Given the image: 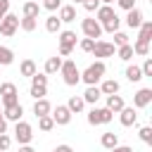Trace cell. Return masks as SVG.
Segmentation results:
<instances>
[{"label":"cell","instance_id":"cell-1","mask_svg":"<svg viewBox=\"0 0 152 152\" xmlns=\"http://www.w3.org/2000/svg\"><path fill=\"white\" fill-rule=\"evenodd\" d=\"M104 71H107L104 62H102V59H97V62H93L86 71H81V81H83V83H88V86H97V83L102 81Z\"/></svg>","mask_w":152,"mask_h":152},{"label":"cell","instance_id":"cell-2","mask_svg":"<svg viewBox=\"0 0 152 152\" xmlns=\"http://www.w3.org/2000/svg\"><path fill=\"white\" fill-rule=\"evenodd\" d=\"M59 74H62V78H64V83H66V86H78V81H81V71H78V66H76L71 59L62 62Z\"/></svg>","mask_w":152,"mask_h":152},{"label":"cell","instance_id":"cell-3","mask_svg":"<svg viewBox=\"0 0 152 152\" xmlns=\"http://www.w3.org/2000/svg\"><path fill=\"white\" fill-rule=\"evenodd\" d=\"M45 93H48V74H33L31 76V97L33 100H40V97H45Z\"/></svg>","mask_w":152,"mask_h":152},{"label":"cell","instance_id":"cell-4","mask_svg":"<svg viewBox=\"0 0 152 152\" xmlns=\"http://www.w3.org/2000/svg\"><path fill=\"white\" fill-rule=\"evenodd\" d=\"M14 138H17V142L19 145H28L31 140H33V128H31V124H26V121H14Z\"/></svg>","mask_w":152,"mask_h":152},{"label":"cell","instance_id":"cell-5","mask_svg":"<svg viewBox=\"0 0 152 152\" xmlns=\"http://www.w3.org/2000/svg\"><path fill=\"white\" fill-rule=\"evenodd\" d=\"M112 116H114V112H109L107 107H93L90 112H88V124L90 126H100V124H109L112 121Z\"/></svg>","mask_w":152,"mask_h":152},{"label":"cell","instance_id":"cell-6","mask_svg":"<svg viewBox=\"0 0 152 152\" xmlns=\"http://www.w3.org/2000/svg\"><path fill=\"white\" fill-rule=\"evenodd\" d=\"M74 45H76V33L74 31H59V55L62 57L71 55Z\"/></svg>","mask_w":152,"mask_h":152},{"label":"cell","instance_id":"cell-7","mask_svg":"<svg viewBox=\"0 0 152 152\" xmlns=\"http://www.w3.org/2000/svg\"><path fill=\"white\" fill-rule=\"evenodd\" d=\"M17 28H19V17L7 12V14L2 17V21H0V33L10 38V36H14V33H17Z\"/></svg>","mask_w":152,"mask_h":152},{"label":"cell","instance_id":"cell-8","mask_svg":"<svg viewBox=\"0 0 152 152\" xmlns=\"http://www.w3.org/2000/svg\"><path fill=\"white\" fill-rule=\"evenodd\" d=\"M0 97H2V107L19 102V97H17V86H14V83H0Z\"/></svg>","mask_w":152,"mask_h":152},{"label":"cell","instance_id":"cell-9","mask_svg":"<svg viewBox=\"0 0 152 152\" xmlns=\"http://www.w3.org/2000/svg\"><path fill=\"white\" fill-rule=\"evenodd\" d=\"M81 28H83V33H86V38H100L102 36V26H100V21L97 19H83L81 21Z\"/></svg>","mask_w":152,"mask_h":152},{"label":"cell","instance_id":"cell-10","mask_svg":"<svg viewBox=\"0 0 152 152\" xmlns=\"http://www.w3.org/2000/svg\"><path fill=\"white\" fill-rule=\"evenodd\" d=\"M50 116H52L55 126H66V124L71 121V112H69V107H66V104H57V109H55Z\"/></svg>","mask_w":152,"mask_h":152},{"label":"cell","instance_id":"cell-11","mask_svg":"<svg viewBox=\"0 0 152 152\" xmlns=\"http://www.w3.org/2000/svg\"><path fill=\"white\" fill-rule=\"evenodd\" d=\"M116 52V48L112 45V43H107V40H95V45H93V55L95 57H112Z\"/></svg>","mask_w":152,"mask_h":152},{"label":"cell","instance_id":"cell-12","mask_svg":"<svg viewBox=\"0 0 152 152\" xmlns=\"http://www.w3.org/2000/svg\"><path fill=\"white\" fill-rule=\"evenodd\" d=\"M150 102H152V90H150V88H140V90L133 95V104H135L138 109L147 107Z\"/></svg>","mask_w":152,"mask_h":152},{"label":"cell","instance_id":"cell-13","mask_svg":"<svg viewBox=\"0 0 152 152\" xmlns=\"http://www.w3.org/2000/svg\"><path fill=\"white\" fill-rule=\"evenodd\" d=\"M21 114H24V107H21L19 102H14V104H7V107L2 109V116H5V121H19V119H21Z\"/></svg>","mask_w":152,"mask_h":152},{"label":"cell","instance_id":"cell-14","mask_svg":"<svg viewBox=\"0 0 152 152\" xmlns=\"http://www.w3.org/2000/svg\"><path fill=\"white\" fill-rule=\"evenodd\" d=\"M119 114V121H121V126H133L135 121H138V114H135V109L133 107H124L121 112H116Z\"/></svg>","mask_w":152,"mask_h":152},{"label":"cell","instance_id":"cell-15","mask_svg":"<svg viewBox=\"0 0 152 152\" xmlns=\"http://www.w3.org/2000/svg\"><path fill=\"white\" fill-rule=\"evenodd\" d=\"M116 12H114V7L112 5H100L97 10H95V17H97V21H100V26L107 21V19H112Z\"/></svg>","mask_w":152,"mask_h":152},{"label":"cell","instance_id":"cell-16","mask_svg":"<svg viewBox=\"0 0 152 152\" xmlns=\"http://www.w3.org/2000/svg\"><path fill=\"white\" fill-rule=\"evenodd\" d=\"M124 107H126V104H124V97H121L119 93L107 95V109H109V112H114V114H116V112H121Z\"/></svg>","mask_w":152,"mask_h":152},{"label":"cell","instance_id":"cell-17","mask_svg":"<svg viewBox=\"0 0 152 152\" xmlns=\"http://www.w3.org/2000/svg\"><path fill=\"white\" fill-rule=\"evenodd\" d=\"M50 112H52V104H50L45 97H40V100L33 102V114H36V119H38V116H45V114H50Z\"/></svg>","mask_w":152,"mask_h":152},{"label":"cell","instance_id":"cell-18","mask_svg":"<svg viewBox=\"0 0 152 152\" xmlns=\"http://www.w3.org/2000/svg\"><path fill=\"white\" fill-rule=\"evenodd\" d=\"M126 24H128L131 28H138V26L142 24V12H140L138 7L128 10V14H126Z\"/></svg>","mask_w":152,"mask_h":152},{"label":"cell","instance_id":"cell-19","mask_svg":"<svg viewBox=\"0 0 152 152\" xmlns=\"http://www.w3.org/2000/svg\"><path fill=\"white\" fill-rule=\"evenodd\" d=\"M59 21H76V7L74 5H62L59 7Z\"/></svg>","mask_w":152,"mask_h":152},{"label":"cell","instance_id":"cell-20","mask_svg":"<svg viewBox=\"0 0 152 152\" xmlns=\"http://www.w3.org/2000/svg\"><path fill=\"white\" fill-rule=\"evenodd\" d=\"M119 81H114V78H107V81H102V86H100V93L102 95H114V93H119Z\"/></svg>","mask_w":152,"mask_h":152},{"label":"cell","instance_id":"cell-21","mask_svg":"<svg viewBox=\"0 0 152 152\" xmlns=\"http://www.w3.org/2000/svg\"><path fill=\"white\" fill-rule=\"evenodd\" d=\"M100 142H102V147H104V150H112V147H116V145H119V135H116V133H112V131H107V133H102Z\"/></svg>","mask_w":152,"mask_h":152},{"label":"cell","instance_id":"cell-22","mask_svg":"<svg viewBox=\"0 0 152 152\" xmlns=\"http://www.w3.org/2000/svg\"><path fill=\"white\" fill-rule=\"evenodd\" d=\"M45 31H50V33H59V31H62V21H59L57 14H50V17L45 19Z\"/></svg>","mask_w":152,"mask_h":152},{"label":"cell","instance_id":"cell-23","mask_svg":"<svg viewBox=\"0 0 152 152\" xmlns=\"http://www.w3.org/2000/svg\"><path fill=\"white\" fill-rule=\"evenodd\" d=\"M138 28H140V33H138V40H142V43H150V40H152V21H142Z\"/></svg>","mask_w":152,"mask_h":152},{"label":"cell","instance_id":"cell-24","mask_svg":"<svg viewBox=\"0 0 152 152\" xmlns=\"http://www.w3.org/2000/svg\"><path fill=\"white\" fill-rule=\"evenodd\" d=\"M62 57H48L45 59V74H57L59 71V66H62Z\"/></svg>","mask_w":152,"mask_h":152},{"label":"cell","instance_id":"cell-25","mask_svg":"<svg viewBox=\"0 0 152 152\" xmlns=\"http://www.w3.org/2000/svg\"><path fill=\"white\" fill-rule=\"evenodd\" d=\"M126 78H128L131 83H138V81L145 78V76H142V69H140V66L131 64V66H126Z\"/></svg>","mask_w":152,"mask_h":152},{"label":"cell","instance_id":"cell-26","mask_svg":"<svg viewBox=\"0 0 152 152\" xmlns=\"http://www.w3.org/2000/svg\"><path fill=\"white\" fill-rule=\"evenodd\" d=\"M100 95H102V93H100V88H97V86H88V90L83 93V102L95 104V102L100 100Z\"/></svg>","mask_w":152,"mask_h":152},{"label":"cell","instance_id":"cell-27","mask_svg":"<svg viewBox=\"0 0 152 152\" xmlns=\"http://www.w3.org/2000/svg\"><path fill=\"white\" fill-rule=\"evenodd\" d=\"M21 12H24V17H36L38 19V12H40V5L38 2H24V7H21Z\"/></svg>","mask_w":152,"mask_h":152},{"label":"cell","instance_id":"cell-28","mask_svg":"<svg viewBox=\"0 0 152 152\" xmlns=\"http://www.w3.org/2000/svg\"><path fill=\"white\" fill-rule=\"evenodd\" d=\"M116 55H119V59H124V62H131V59H133V45H131V43H126V45H119Z\"/></svg>","mask_w":152,"mask_h":152},{"label":"cell","instance_id":"cell-29","mask_svg":"<svg viewBox=\"0 0 152 152\" xmlns=\"http://www.w3.org/2000/svg\"><path fill=\"white\" fill-rule=\"evenodd\" d=\"M19 71H21V76H28V78H31L38 69H36V62H33V59H24L21 66H19Z\"/></svg>","mask_w":152,"mask_h":152},{"label":"cell","instance_id":"cell-30","mask_svg":"<svg viewBox=\"0 0 152 152\" xmlns=\"http://www.w3.org/2000/svg\"><path fill=\"white\" fill-rule=\"evenodd\" d=\"M66 107H69V112H71V114H78V112L86 107V102H83V97H76V95H74V97H69Z\"/></svg>","mask_w":152,"mask_h":152},{"label":"cell","instance_id":"cell-31","mask_svg":"<svg viewBox=\"0 0 152 152\" xmlns=\"http://www.w3.org/2000/svg\"><path fill=\"white\" fill-rule=\"evenodd\" d=\"M38 128H40L43 133H50V131L55 128V121H52V116H50V114H45V116H38Z\"/></svg>","mask_w":152,"mask_h":152},{"label":"cell","instance_id":"cell-32","mask_svg":"<svg viewBox=\"0 0 152 152\" xmlns=\"http://www.w3.org/2000/svg\"><path fill=\"white\" fill-rule=\"evenodd\" d=\"M12 62H14V52H12L10 48L0 45V66H7V64H12Z\"/></svg>","mask_w":152,"mask_h":152},{"label":"cell","instance_id":"cell-33","mask_svg":"<svg viewBox=\"0 0 152 152\" xmlns=\"http://www.w3.org/2000/svg\"><path fill=\"white\" fill-rule=\"evenodd\" d=\"M19 26H21L26 33H31V31H36L38 21H36V17H24V19H19Z\"/></svg>","mask_w":152,"mask_h":152},{"label":"cell","instance_id":"cell-34","mask_svg":"<svg viewBox=\"0 0 152 152\" xmlns=\"http://www.w3.org/2000/svg\"><path fill=\"white\" fill-rule=\"evenodd\" d=\"M119 24H121V19L114 14L112 19H107V21L102 24V31H107V33H114V31H119Z\"/></svg>","mask_w":152,"mask_h":152},{"label":"cell","instance_id":"cell-35","mask_svg":"<svg viewBox=\"0 0 152 152\" xmlns=\"http://www.w3.org/2000/svg\"><path fill=\"white\" fill-rule=\"evenodd\" d=\"M133 55H140V57H147V55H150V43H142V40H135V43H133Z\"/></svg>","mask_w":152,"mask_h":152},{"label":"cell","instance_id":"cell-36","mask_svg":"<svg viewBox=\"0 0 152 152\" xmlns=\"http://www.w3.org/2000/svg\"><path fill=\"white\" fill-rule=\"evenodd\" d=\"M138 135H140V140H142V142L152 145V128H150V126H142V128L138 131Z\"/></svg>","mask_w":152,"mask_h":152},{"label":"cell","instance_id":"cell-37","mask_svg":"<svg viewBox=\"0 0 152 152\" xmlns=\"http://www.w3.org/2000/svg\"><path fill=\"white\" fill-rule=\"evenodd\" d=\"M126 43H128V36L121 33V31H114V43H112V45L119 48V45H126Z\"/></svg>","mask_w":152,"mask_h":152},{"label":"cell","instance_id":"cell-38","mask_svg":"<svg viewBox=\"0 0 152 152\" xmlns=\"http://www.w3.org/2000/svg\"><path fill=\"white\" fill-rule=\"evenodd\" d=\"M43 7H45V10H50V12H55V10H59V7H62V0H43Z\"/></svg>","mask_w":152,"mask_h":152},{"label":"cell","instance_id":"cell-39","mask_svg":"<svg viewBox=\"0 0 152 152\" xmlns=\"http://www.w3.org/2000/svg\"><path fill=\"white\" fill-rule=\"evenodd\" d=\"M78 45H81V50H83V52H93V45H95V40H93V38H83Z\"/></svg>","mask_w":152,"mask_h":152},{"label":"cell","instance_id":"cell-40","mask_svg":"<svg viewBox=\"0 0 152 152\" xmlns=\"http://www.w3.org/2000/svg\"><path fill=\"white\" fill-rule=\"evenodd\" d=\"M81 5L86 7V12H95V10L100 7V0H83Z\"/></svg>","mask_w":152,"mask_h":152},{"label":"cell","instance_id":"cell-41","mask_svg":"<svg viewBox=\"0 0 152 152\" xmlns=\"http://www.w3.org/2000/svg\"><path fill=\"white\" fill-rule=\"evenodd\" d=\"M10 145H12V138H10V135H5V133H0V152L10 150Z\"/></svg>","mask_w":152,"mask_h":152},{"label":"cell","instance_id":"cell-42","mask_svg":"<svg viewBox=\"0 0 152 152\" xmlns=\"http://www.w3.org/2000/svg\"><path fill=\"white\" fill-rule=\"evenodd\" d=\"M140 69H142V76H152V57H145V64Z\"/></svg>","mask_w":152,"mask_h":152},{"label":"cell","instance_id":"cell-43","mask_svg":"<svg viewBox=\"0 0 152 152\" xmlns=\"http://www.w3.org/2000/svg\"><path fill=\"white\" fill-rule=\"evenodd\" d=\"M116 5H119L121 10H126V12H128V10H133V7H135V0H116Z\"/></svg>","mask_w":152,"mask_h":152},{"label":"cell","instance_id":"cell-44","mask_svg":"<svg viewBox=\"0 0 152 152\" xmlns=\"http://www.w3.org/2000/svg\"><path fill=\"white\" fill-rule=\"evenodd\" d=\"M10 12V0H0V21H2V17Z\"/></svg>","mask_w":152,"mask_h":152},{"label":"cell","instance_id":"cell-45","mask_svg":"<svg viewBox=\"0 0 152 152\" xmlns=\"http://www.w3.org/2000/svg\"><path fill=\"white\" fill-rule=\"evenodd\" d=\"M109 152H133V147H128V145H116V147H112Z\"/></svg>","mask_w":152,"mask_h":152},{"label":"cell","instance_id":"cell-46","mask_svg":"<svg viewBox=\"0 0 152 152\" xmlns=\"http://www.w3.org/2000/svg\"><path fill=\"white\" fill-rule=\"evenodd\" d=\"M52 152H74V150H71L69 145H57V147H55Z\"/></svg>","mask_w":152,"mask_h":152},{"label":"cell","instance_id":"cell-47","mask_svg":"<svg viewBox=\"0 0 152 152\" xmlns=\"http://www.w3.org/2000/svg\"><path fill=\"white\" fill-rule=\"evenodd\" d=\"M0 133H7V121H5V116H0Z\"/></svg>","mask_w":152,"mask_h":152},{"label":"cell","instance_id":"cell-48","mask_svg":"<svg viewBox=\"0 0 152 152\" xmlns=\"http://www.w3.org/2000/svg\"><path fill=\"white\" fill-rule=\"evenodd\" d=\"M19 152H36V150H33L31 145H21V147H19Z\"/></svg>","mask_w":152,"mask_h":152},{"label":"cell","instance_id":"cell-49","mask_svg":"<svg viewBox=\"0 0 152 152\" xmlns=\"http://www.w3.org/2000/svg\"><path fill=\"white\" fill-rule=\"evenodd\" d=\"M114 0H100V5H112Z\"/></svg>","mask_w":152,"mask_h":152},{"label":"cell","instance_id":"cell-50","mask_svg":"<svg viewBox=\"0 0 152 152\" xmlns=\"http://www.w3.org/2000/svg\"><path fill=\"white\" fill-rule=\"evenodd\" d=\"M74 2H83V0H74Z\"/></svg>","mask_w":152,"mask_h":152},{"label":"cell","instance_id":"cell-51","mask_svg":"<svg viewBox=\"0 0 152 152\" xmlns=\"http://www.w3.org/2000/svg\"><path fill=\"white\" fill-rule=\"evenodd\" d=\"M0 116H2V109H0Z\"/></svg>","mask_w":152,"mask_h":152}]
</instances>
